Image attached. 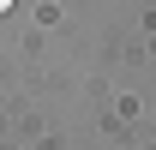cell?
<instances>
[{
    "label": "cell",
    "mask_w": 156,
    "mask_h": 150,
    "mask_svg": "<svg viewBox=\"0 0 156 150\" xmlns=\"http://www.w3.org/2000/svg\"><path fill=\"white\" fill-rule=\"evenodd\" d=\"M6 6H12V0H0V12H6Z\"/></svg>",
    "instance_id": "1"
}]
</instances>
